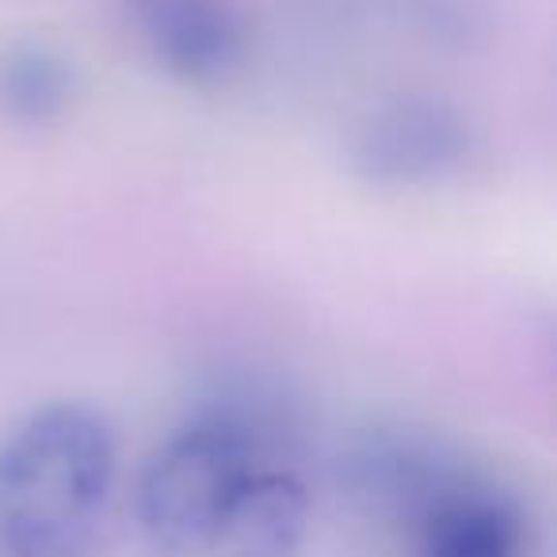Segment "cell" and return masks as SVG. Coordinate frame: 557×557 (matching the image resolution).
Masks as SVG:
<instances>
[{
    "instance_id": "5b68a950",
    "label": "cell",
    "mask_w": 557,
    "mask_h": 557,
    "mask_svg": "<svg viewBox=\"0 0 557 557\" xmlns=\"http://www.w3.org/2000/svg\"><path fill=\"white\" fill-rule=\"evenodd\" d=\"M409 527L420 557H519L523 546L519 508L466 462Z\"/></svg>"
},
{
    "instance_id": "8992f818",
    "label": "cell",
    "mask_w": 557,
    "mask_h": 557,
    "mask_svg": "<svg viewBox=\"0 0 557 557\" xmlns=\"http://www.w3.org/2000/svg\"><path fill=\"white\" fill-rule=\"evenodd\" d=\"M310 527V493L290 470L268 466L245 485L207 557H298Z\"/></svg>"
},
{
    "instance_id": "7a4b0ae2",
    "label": "cell",
    "mask_w": 557,
    "mask_h": 557,
    "mask_svg": "<svg viewBox=\"0 0 557 557\" xmlns=\"http://www.w3.org/2000/svg\"><path fill=\"white\" fill-rule=\"evenodd\" d=\"M271 420L233 401L195 412L149 455L138 478V527L161 557H207L237 496L268 470Z\"/></svg>"
},
{
    "instance_id": "3957f363",
    "label": "cell",
    "mask_w": 557,
    "mask_h": 557,
    "mask_svg": "<svg viewBox=\"0 0 557 557\" xmlns=\"http://www.w3.org/2000/svg\"><path fill=\"white\" fill-rule=\"evenodd\" d=\"M359 176L386 187H424L455 176L473 153L462 111L432 96L389 100L359 126L351 146Z\"/></svg>"
},
{
    "instance_id": "52a82bcc",
    "label": "cell",
    "mask_w": 557,
    "mask_h": 557,
    "mask_svg": "<svg viewBox=\"0 0 557 557\" xmlns=\"http://www.w3.org/2000/svg\"><path fill=\"white\" fill-rule=\"evenodd\" d=\"M73 92H77L73 65L54 50L24 42L0 58V111L16 123H54L70 111Z\"/></svg>"
},
{
    "instance_id": "6da1fadb",
    "label": "cell",
    "mask_w": 557,
    "mask_h": 557,
    "mask_svg": "<svg viewBox=\"0 0 557 557\" xmlns=\"http://www.w3.org/2000/svg\"><path fill=\"white\" fill-rule=\"evenodd\" d=\"M119 450L85 401L27 412L0 443V549L9 557H92L115 496Z\"/></svg>"
},
{
    "instance_id": "277c9868",
    "label": "cell",
    "mask_w": 557,
    "mask_h": 557,
    "mask_svg": "<svg viewBox=\"0 0 557 557\" xmlns=\"http://www.w3.org/2000/svg\"><path fill=\"white\" fill-rule=\"evenodd\" d=\"M123 4L149 58L184 85H225L245 65V20L233 0H123Z\"/></svg>"
}]
</instances>
